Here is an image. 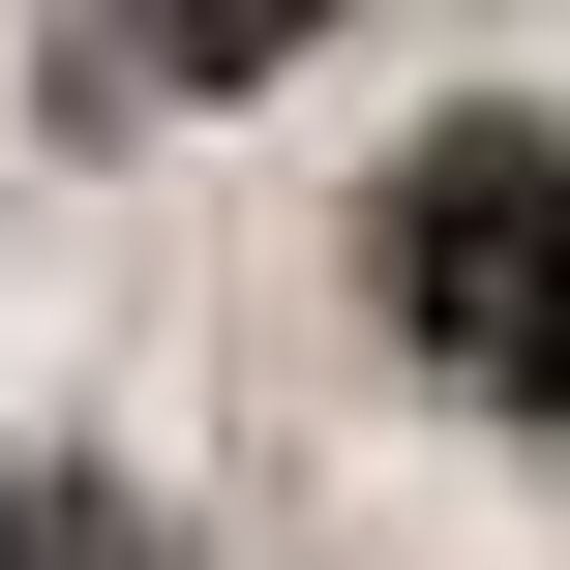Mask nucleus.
Instances as JSON below:
<instances>
[{
	"instance_id": "nucleus-1",
	"label": "nucleus",
	"mask_w": 570,
	"mask_h": 570,
	"mask_svg": "<svg viewBox=\"0 0 570 570\" xmlns=\"http://www.w3.org/2000/svg\"><path fill=\"white\" fill-rule=\"evenodd\" d=\"M361 301L421 331V391L541 421V391H570V150H541V120H421L391 210H361Z\"/></svg>"
},
{
	"instance_id": "nucleus-3",
	"label": "nucleus",
	"mask_w": 570,
	"mask_h": 570,
	"mask_svg": "<svg viewBox=\"0 0 570 570\" xmlns=\"http://www.w3.org/2000/svg\"><path fill=\"white\" fill-rule=\"evenodd\" d=\"M0 570H180V541H150L120 481H0Z\"/></svg>"
},
{
	"instance_id": "nucleus-2",
	"label": "nucleus",
	"mask_w": 570,
	"mask_h": 570,
	"mask_svg": "<svg viewBox=\"0 0 570 570\" xmlns=\"http://www.w3.org/2000/svg\"><path fill=\"white\" fill-rule=\"evenodd\" d=\"M361 0H90V90H271V60H331Z\"/></svg>"
}]
</instances>
